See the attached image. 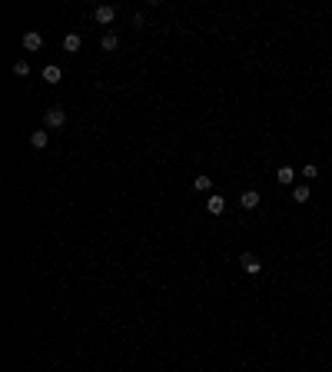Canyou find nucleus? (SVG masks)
<instances>
[{
	"label": "nucleus",
	"instance_id": "15",
	"mask_svg": "<svg viewBox=\"0 0 332 372\" xmlns=\"http://www.w3.org/2000/svg\"><path fill=\"white\" fill-rule=\"evenodd\" d=\"M302 176H306V180H315V176H319V167H315V163H306V167H302Z\"/></svg>",
	"mask_w": 332,
	"mask_h": 372
},
{
	"label": "nucleus",
	"instance_id": "8",
	"mask_svg": "<svg viewBox=\"0 0 332 372\" xmlns=\"http://www.w3.org/2000/svg\"><path fill=\"white\" fill-rule=\"evenodd\" d=\"M240 203H242V209H256L259 206V193L256 189H246V193L240 196Z\"/></svg>",
	"mask_w": 332,
	"mask_h": 372
},
{
	"label": "nucleus",
	"instance_id": "13",
	"mask_svg": "<svg viewBox=\"0 0 332 372\" xmlns=\"http://www.w3.org/2000/svg\"><path fill=\"white\" fill-rule=\"evenodd\" d=\"M100 47H103V50H107V54H113V50H116V47H120V37H116V34H107V37L100 40Z\"/></svg>",
	"mask_w": 332,
	"mask_h": 372
},
{
	"label": "nucleus",
	"instance_id": "3",
	"mask_svg": "<svg viewBox=\"0 0 332 372\" xmlns=\"http://www.w3.org/2000/svg\"><path fill=\"white\" fill-rule=\"evenodd\" d=\"M113 17H116V7H110V3H103V7L93 10V20H96V23H113Z\"/></svg>",
	"mask_w": 332,
	"mask_h": 372
},
{
	"label": "nucleus",
	"instance_id": "9",
	"mask_svg": "<svg viewBox=\"0 0 332 372\" xmlns=\"http://www.w3.org/2000/svg\"><path fill=\"white\" fill-rule=\"evenodd\" d=\"M206 209H209L213 216H220L222 209H226V200H222V196H209V200H206Z\"/></svg>",
	"mask_w": 332,
	"mask_h": 372
},
{
	"label": "nucleus",
	"instance_id": "6",
	"mask_svg": "<svg viewBox=\"0 0 332 372\" xmlns=\"http://www.w3.org/2000/svg\"><path fill=\"white\" fill-rule=\"evenodd\" d=\"M43 80H47V83H60V80H63V70H60L56 63H47V67H43Z\"/></svg>",
	"mask_w": 332,
	"mask_h": 372
},
{
	"label": "nucleus",
	"instance_id": "1",
	"mask_svg": "<svg viewBox=\"0 0 332 372\" xmlns=\"http://www.w3.org/2000/svg\"><path fill=\"white\" fill-rule=\"evenodd\" d=\"M43 123H47V130H60V127L67 123V113H63V107H47V113H43Z\"/></svg>",
	"mask_w": 332,
	"mask_h": 372
},
{
	"label": "nucleus",
	"instance_id": "12",
	"mask_svg": "<svg viewBox=\"0 0 332 372\" xmlns=\"http://www.w3.org/2000/svg\"><path fill=\"white\" fill-rule=\"evenodd\" d=\"M276 180H279V183H286V186H289V183L295 180V169H293V167H279V169H276Z\"/></svg>",
	"mask_w": 332,
	"mask_h": 372
},
{
	"label": "nucleus",
	"instance_id": "14",
	"mask_svg": "<svg viewBox=\"0 0 332 372\" xmlns=\"http://www.w3.org/2000/svg\"><path fill=\"white\" fill-rule=\"evenodd\" d=\"M14 74L17 76H30V63H27V60H17V63H14Z\"/></svg>",
	"mask_w": 332,
	"mask_h": 372
},
{
	"label": "nucleus",
	"instance_id": "7",
	"mask_svg": "<svg viewBox=\"0 0 332 372\" xmlns=\"http://www.w3.org/2000/svg\"><path fill=\"white\" fill-rule=\"evenodd\" d=\"M47 140H50L47 127H43V130H34V133H30V143H34V149H47Z\"/></svg>",
	"mask_w": 332,
	"mask_h": 372
},
{
	"label": "nucleus",
	"instance_id": "4",
	"mask_svg": "<svg viewBox=\"0 0 332 372\" xmlns=\"http://www.w3.org/2000/svg\"><path fill=\"white\" fill-rule=\"evenodd\" d=\"M40 47H43V37H40L37 30L23 34V50H30V54H34V50H40Z\"/></svg>",
	"mask_w": 332,
	"mask_h": 372
},
{
	"label": "nucleus",
	"instance_id": "16",
	"mask_svg": "<svg viewBox=\"0 0 332 372\" xmlns=\"http://www.w3.org/2000/svg\"><path fill=\"white\" fill-rule=\"evenodd\" d=\"M129 23H133V27H136V30H140V27H143V23H147V17H143V14H133V17H129Z\"/></svg>",
	"mask_w": 332,
	"mask_h": 372
},
{
	"label": "nucleus",
	"instance_id": "11",
	"mask_svg": "<svg viewBox=\"0 0 332 372\" xmlns=\"http://www.w3.org/2000/svg\"><path fill=\"white\" fill-rule=\"evenodd\" d=\"M309 196H313V186H295V189H293L295 203H309Z\"/></svg>",
	"mask_w": 332,
	"mask_h": 372
},
{
	"label": "nucleus",
	"instance_id": "2",
	"mask_svg": "<svg viewBox=\"0 0 332 372\" xmlns=\"http://www.w3.org/2000/svg\"><path fill=\"white\" fill-rule=\"evenodd\" d=\"M240 262H242V269H246L249 276H259V269H262L259 256H253V253H242V256H240Z\"/></svg>",
	"mask_w": 332,
	"mask_h": 372
},
{
	"label": "nucleus",
	"instance_id": "5",
	"mask_svg": "<svg viewBox=\"0 0 332 372\" xmlns=\"http://www.w3.org/2000/svg\"><path fill=\"white\" fill-rule=\"evenodd\" d=\"M80 47H83V37H80V34H67V37H63V50H67V54H76Z\"/></svg>",
	"mask_w": 332,
	"mask_h": 372
},
{
	"label": "nucleus",
	"instance_id": "10",
	"mask_svg": "<svg viewBox=\"0 0 332 372\" xmlns=\"http://www.w3.org/2000/svg\"><path fill=\"white\" fill-rule=\"evenodd\" d=\"M193 189H196V193H209V189H213V180H209L206 173H200V176L193 180Z\"/></svg>",
	"mask_w": 332,
	"mask_h": 372
}]
</instances>
